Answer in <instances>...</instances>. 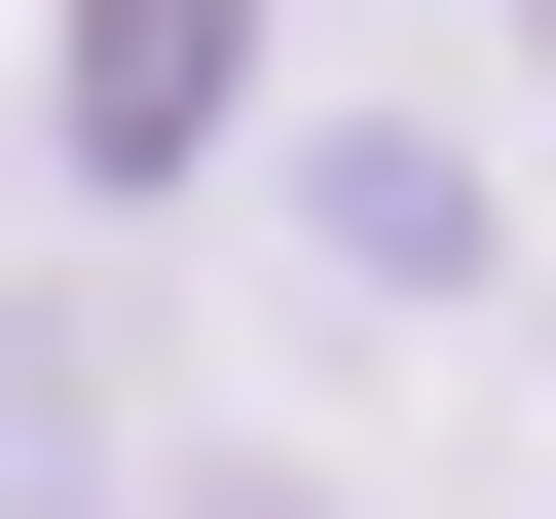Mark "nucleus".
I'll list each match as a JSON object with an SVG mask.
<instances>
[{"mask_svg":"<svg viewBox=\"0 0 556 519\" xmlns=\"http://www.w3.org/2000/svg\"><path fill=\"white\" fill-rule=\"evenodd\" d=\"M260 112V0H75V186H186Z\"/></svg>","mask_w":556,"mask_h":519,"instance_id":"nucleus-1","label":"nucleus"},{"mask_svg":"<svg viewBox=\"0 0 556 519\" xmlns=\"http://www.w3.org/2000/svg\"><path fill=\"white\" fill-rule=\"evenodd\" d=\"M298 186H334V260H371V298H445V260H482V149H445V112H334Z\"/></svg>","mask_w":556,"mask_h":519,"instance_id":"nucleus-2","label":"nucleus"},{"mask_svg":"<svg viewBox=\"0 0 556 519\" xmlns=\"http://www.w3.org/2000/svg\"><path fill=\"white\" fill-rule=\"evenodd\" d=\"M223 519H334V482H223Z\"/></svg>","mask_w":556,"mask_h":519,"instance_id":"nucleus-3","label":"nucleus"}]
</instances>
